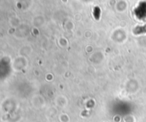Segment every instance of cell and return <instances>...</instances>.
<instances>
[{
  "instance_id": "6da1fadb",
  "label": "cell",
  "mask_w": 146,
  "mask_h": 122,
  "mask_svg": "<svg viewBox=\"0 0 146 122\" xmlns=\"http://www.w3.org/2000/svg\"><path fill=\"white\" fill-rule=\"evenodd\" d=\"M135 14L140 19L146 17V2H142L138 5V6L135 9Z\"/></svg>"
}]
</instances>
